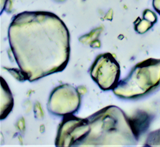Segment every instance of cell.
Instances as JSON below:
<instances>
[{
  "mask_svg": "<svg viewBox=\"0 0 160 147\" xmlns=\"http://www.w3.org/2000/svg\"><path fill=\"white\" fill-rule=\"evenodd\" d=\"M9 39L19 63L61 65L69 52V33L54 13L24 12L16 15L9 29Z\"/></svg>",
  "mask_w": 160,
  "mask_h": 147,
  "instance_id": "6da1fadb",
  "label": "cell"
},
{
  "mask_svg": "<svg viewBox=\"0 0 160 147\" xmlns=\"http://www.w3.org/2000/svg\"><path fill=\"white\" fill-rule=\"evenodd\" d=\"M160 86V59H148L137 64L114 91L120 97L138 99Z\"/></svg>",
  "mask_w": 160,
  "mask_h": 147,
  "instance_id": "7a4b0ae2",
  "label": "cell"
},
{
  "mask_svg": "<svg viewBox=\"0 0 160 147\" xmlns=\"http://www.w3.org/2000/svg\"><path fill=\"white\" fill-rule=\"evenodd\" d=\"M93 69V68H92ZM104 90L114 89L120 75L119 66L109 54L101 55L96 59L92 71V77Z\"/></svg>",
  "mask_w": 160,
  "mask_h": 147,
  "instance_id": "3957f363",
  "label": "cell"
},
{
  "mask_svg": "<svg viewBox=\"0 0 160 147\" xmlns=\"http://www.w3.org/2000/svg\"><path fill=\"white\" fill-rule=\"evenodd\" d=\"M146 144L151 146L160 145V129L149 134Z\"/></svg>",
  "mask_w": 160,
  "mask_h": 147,
  "instance_id": "277c9868",
  "label": "cell"
},
{
  "mask_svg": "<svg viewBox=\"0 0 160 147\" xmlns=\"http://www.w3.org/2000/svg\"><path fill=\"white\" fill-rule=\"evenodd\" d=\"M147 11V13H144V18L149 20L151 22H153L155 21V16L152 12L149 11Z\"/></svg>",
  "mask_w": 160,
  "mask_h": 147,
  "instance_id": "5b68a950",
  "label": "cell"
},
{
  "mask_svg": "<svg viewBox=\"0 0 160 147\" xmlns=\"http://www.w3.org/2000/svg\"><path fill=\"white\" fill-rule=\"evenodd\" d=\"M155 2H160V0H154V3ZM160 7V5L158 6H155V8H157V7ZM160 10V8H159V9H158V10H157V11H158V10ZM158 13H160V12H158Z\"/></svg>",
  "mask_w": 160,
  "mask_h": 147,
  "instance_id": "8992f818",
  "label": "cell"
}]
</instances>
